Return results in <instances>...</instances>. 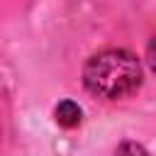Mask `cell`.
<instances>
[{
	"instance_id": "6da1fadb",
	"label": "cell",
	"mask_w": 156,
	"mask_h": 156,
	"mask_svg": "<svg viewBox=\"0 0 156 156\" xmlns=\"http://www.w3.org/2000/svg\"><path fill=\"white\" fill-rule=\"evenodd\" d=\"M83 85L102 100H122L141 85V63L127 49H102L85 61Z\"/></svg>"
},
{
	"instance_id": "3957f363",
	"label": "cell",
	"mask_w": 156,
	"mask_h": 156,
	"mask_svg": "<svg viewBox=\"0 0 156 156\" xmlns=\"http://www.w3.org/2000/svg\"><path fill=\"white\" fill-rule=\"evenodd\" d=\"M115 156H149L146 149L136 141H122L117 149H115Z\"/></svg>"
},
{
	"instance_id": "7a4b0ae2",
	"label": "cell",
	"mask_w": 156,
	"mask_h": 156,
	"mask_svg": "<svg viewBox=\"0 0 156 156\" xmlns=\"http://www.w3.org/2000/svg\"><path fill=\"white\" fill-rule=\"evenodd\" d=\"M54 117H56V122H58L63 129H73V127L80 124L83 112H80V107H78L73 100H61V102L56 105V110H54Z\"/></svg>"
},
{
	"instance_id": "277c9868",
	"label": "cell",
	"mask_w": 156,
	"mask_h": 156,
	"mask_svg": "<svg viewBox=\"0 0 156 156\" xmlns=\"http://www.w3.org/2000/svg\"><path fill=\"white\" fill-rule=\"evenodd\" d=\"M146 61H149V66H151V71L156 73V37L149 41V46H146Z\"/></svg>"
}]
</instances>
